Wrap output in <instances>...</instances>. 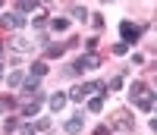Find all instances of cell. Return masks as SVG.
<instances>
[{
  "instance_id": "13",
  "label": "cell",
  "mask_w": 157,
  "mask_h": 135,
  "mask_svg": "<svg viewBox=\"0 0 157 135\" xmlns=\"http://www.w3.org/2000/svg\"><path fill=\"white\" fill-rule=\"evenodd\" d=\"M44 72H47V63H44V60H38V63H32V79H41Z\"/></svg>"
},
{
  "instance_id": "15",
  "label": "cell",
  "mask_w": 157,
  "mask_h": 135,
  "mask_svg": "<svg viewBox=\"0 0 157 135\" xmlns=\"http://www.w3.org/2000/svg\"><path fill=\"white\" fill-rule=\"evenodd\" d=\"M10 44H13V50H19V53L32 47V44H29V41H25V38H19V35H16V38H13V41H10Z\"/></svg>"
},
{
  "instance_id": "21",
  "label": "cell",
  "mask_w": 157,
  "mask_h": 135,
  "mask_svg": "<svg viewBox=\"0 0 157 135\" xmlns=\"http://www.w3.org/2000/svg\"><path fill=\"white\" fill-rule=\"evenodd\" d=\"M88 19H91L94 29H104V16H101V13H94V16H88Z\"/></svg>"
},
{
  "instance_id": "4",
  "label": "cell",
  "mask_w": 157,
  "mask_h": 135,
  "mask_svg": "<svg viewBox=\"0 0 157 135\" xmlns=\"http://www.w3.org/2000/svg\"><path fill=\"white\" fill-rule=\"evenodd\" d=\"M82 126H85L82 113H75L72 119H66V132H69V135H78V132H82Z\"/></svg>"
},
{
  "instance_id": "5",
  "label": "cell",
  "mask_w": 157,
  "mask_h": 135,
  "mask_svg": "<svg viewBox=\"0 0 157 135\" xmlns=\"http://www.w3.org/2000/svg\"><path fill=\"white\" fill-rule=\"evenodd\" d=\"M22 94H35V98H38V94H41V91H38V79H22ZM38 101H41V98H38Z\"/></svg>"
},
{
  "instance_id": "19",
  "label": "cell",
  "mask_w": 157,
  "mask_h": 135,
  "mask_svg": "<svg viewBox=\"0 0 157 135\" xmlns=\"http://www.w3.org/2000/svg\"><path fill=\"white\" fill-rule=\"evenodd\" d=\"M22 79H25L22 72H10V79H6V82H10L13 88H16V85H22Z\"/></svg>"
},
{
  "instance_id": "3",
  "label": "cell",
  "mask_w": 157,
  "mask_h": 135,
  "mask_svg": "<svg viewBox=\"0 0 157 135\" xmlns=\"http://www.w3.org/2000/svg\"><path fill=\"white\" fill-rule=\"evenodd\" d=\"M0 22H3V29H22V25H25V16H19V13H3Z\"/></svg>"
},
{
  "instance_id": "20",
  "label": "cell",
  "mask_w": 157,
  "mask_h": 135,
  "mask_svg": "<svg viewBox=\"0 0 157 135\" xmlns=\"http://www.w3.org/2000/svg\"><path fill=\"white\" fill-rule=\"evenodd\" d=\"M19 129V119H6V123H3V132H16Z\"/></svg>"
},
{
  "instance_id": "29",
  "label": "cell",
  "mask_w": 157,
  "mask_h": 135,
  "mask_svg": "<svg viewBox=\"0 0 157 135\" xmlns=\"http://www.w3.org/2000/svg\"><path fill=\"white\" fill-rule=\"evenodd\" d=\"M29 135H35V132H29Z\"/></svg>"
},
{
  "instance_id": "6",
  "label": "cell",
  "mask_w": 157,
  "mask_h": 135,
  "mask_svg": "<svg viewBox=\"0 0 157 135\" xmlns=\"http://www.w3.org/2000/svg\"><path fill=\"white\" fill-rule=\"evenodd\" d=\"M47 104H50V110L57 113V110H63V107H66V94H63V91H57V94H50V101H47Z\"/></svg>"
},
{
  "instance_id": "11",
  "label": "cell",
  "mask_w": 157,
  "mask_h": 135,
  "mask_svg": "<svg viewBox=\"0 0 157 135\" xmlns=\"http://www.w3.org/2000/svg\"><path fill=\"white\" fill-rule=\"evenodd\" d=\"M32 10H38L35 0H19V3H16V13H19V16H25V13H32Z\"/></svg>"
},
{
  "instance_id": "2",
  "label": "cell",
  "mask_w": 157,
  "mask_h": 135,
  "mask_svg": "<svg viewBox=\"0 0 157 135\" xmlns=\"http://www.w3.org/2000/svg\"><path fill=\"white\" fill-rule=\"evenodd\" d=\"M132 123H135V119H132V113H129V110H116V116H113V129L129 132V129H132Z\"/></svg>"
},
{
  "instance_id": "16",
  "label": "cell",
  "mask_w": 157,
  "mask_h": 135,
  "mask_svg": "<svg viewBox=\"0 0 157 135\" xmlns=\"http://www.w3.org/2000/svg\"><path fill=\"white\" fill-rule=\"evenodd\" d=\"M13 107H16V98H10V94H3V98H0V110H13Z\"/></svg>"
},
{
  "instance_id": "7",
  "label": "cell",
  "mask_w": 157,
  "mask_h": 135,
  "mask_svg": "<svg viewBox=\"0 0 157 135\" xmlns=\"http://www.w3.org/2000/svg\"><path fill=\"white\" fill-rule=\"evenodd\" d=\"M38 110H41V101H38V98H32L29 104L22 107V116H38Z\"/></svg>"
},
{
  "instance_id": "9",
  "label": "cell",
  "mask_w": 157,
  "mask_h": 135,
  "mask_svg": "<svg viewBox=\"0 0 157 135\" xmlns=\"http://www.w3.org/2000/svg\"><path fill=\"white\" fill-rule=\"evenodd\" d=\"M50 29H54V32H66L69 29V19L66 16H54V19H50Z\"/></svg>"
},
{
  "instance_id": "25",
  "label": "cell",
  "mask_w": 157,
  "mask_h": 135,
  "mask_svg": "<svg viewBox=\"0 0 157 135\" xmlns=\"http://www.w3.org/2000/svg\"><path fill=\"white\" fill-rule=\"evenodd\" d=\"M126 50H129V47H126L123 41H120V44H113V53H116V57H123V53H126Z\"/></svg>"
},
{
  "instance_id": "18",
  "label": "cell",
  "mask_w": 157,
  "mask_h": 135,
  "mask_svg": "<svg viewBox=\"0 0 157 135\" xmlns=\"http://www.w3.org/2000/svg\"><path fill=\"white\" fill-rule=\"evenodd\" d=\"M101 107H104V98H91L88 101V110L91 113H101Z\"/></svg>"
},
{
  "instance_id": "24",
  "label": "cell",
  "mask_w": 157,
  "mask_h": 135,
  "mask_svg": "<svg viewBox=\"0 0 157 135\" xmlns=\"http://www.w3.org/2000/svg\"><path fill=\"white\" fill-rule=\"evenodd\" d=\"M44 22H47V16H35V19H32L35 29H44Z\"/></svg>"
},
{
  "instance_id": "1",
  "label": "cell",
  "mask_w": 157,
  "mask_h": 135,
  "mask_svg": "<svg viewBox=\"0 0 157 135\" xmlns=\"http://www.w3.org/2000/svg\"><path fill=\"white\" fill-rule=\"evenodd\" d=\"M120 35H123V44L129 47V41H138L141 29H138V25H132V22H120Z\"/></svg>"
},
{
  "instance_id": "14",
  "label": "cell",
  "mask_w": 157,
  "mask_h": 135,
  "mask_svg": "<svg viewBox=\"0 0 157 135\" xmlns=\"http://www.w3.org/2000/svg\"><path fill=\"white\" fill-rule=\"evenodd\" d=\"M63 50H66V44H47V57H63Z\"/></svg>"
},
{
  "instance_id": "17",
  "label": "cell",
  "mask_w": 157,
  "mask_h": 135,
  "mask_svg": "<svg viewBox=\"0 0 157 135\" xmlns=\"http://www.w3.org/2000/svg\"><path fill=\"white\" fill-rule=\"evenodd\" d=\"M72 19H82V22H85V19H88V10H85L82 3H75V6H72Z\"/></svg>"
},
{
  "instance_id": "27",
  "label": "cell",
  "mask_w": 157,
  "mask_h": 135,
  "mask_svg": "<svg viewBox=\"0 0 157 135\" xmlns=\"http://www.w3.org/2000/svg\"><path fill=\"white\" fill-rule=\"evenodd\" d=\"M0 75H3V66H0Z\"/></svg>"
},
{
  "instance_id": "26",
  "label": "cell",
  "mask_w": 157,
  "mask_h": 135,
  "mask_svg": "<svg viewBox=\"0 0 157 135\" xmlns=\"http://www.w3.org/2000/svg\"><path fill=\"white\" fill-rule=\"evenodd\" d=\"M94 135H110V126H98V129H94Z\"/></svg>"
},
{
  "instance_id": "22",
  "label": "cell",
  "mask_w": 157,
  "mask_h": 135,
  "mask_svg": "<svg viewBox=\"0 0 157 135\" xmlns=\"http://www.w3.org/2000/svg\"><path fill=\"white\" fill-rule=\"evenodd\" d=\"M107 88H113V91H120V88H123V79H120V75H116V79H110V82H107Z\"/></svg>"
},
{
  "instance_id": "8",
  "label": "cell",
  "mask_w": 157,
  "mask_h": 135,
  "mask_svg": "<svg viewBox=\"0 0 157 135\" xmlns=\"http://www.w3.org/2000/svg\"><path fill=\"white\" fill-rule=\"evenodd\" d=\"M141 94H148V85H145V82H132V88H129V98L138 101Z\"/></svg>"
},
{
  "instance_id": "12",
  "label": "cell",
  "mask_w": 157,
  "mask_h": 135,
  "mask_svg": "<svg viewBox=\"0 0 157 135\" xmlns=\"http://www.w3.org/2000/svg\"><path fill=\"white\" fill-rule=\"evenodd\" d=\"M135 104H138V110H145V113H148L151 107H154V94H141V98H138Z\"/></svg>"
},
{
  "instance_id": "23",
  "label": "cell",
  "mask_w": 157,
  "mask_h": 135,
  "mask_svg": "<svg viewBox=\"0 0 157 135\" xmlns=\"http://www.w3.org/2000/svg\"><path fill=\"white\" fill-rule=\"evenodd\" d=\"M35 129H38V132H47V129H50V119H38Z\"/></svg>"
},
{
  "instance_id": "28",
  "label": "cell",
  "mask_w": 157,
  "mask_h": 135,
  "mask_svg": "<svg viewBox=\"0 0 157 135\" xmlns=\"http://www.w3.org/2000/svg\"><path fill=\"white\" fill-rule=\"evenodd\" d=\"M0 53H3V44H0Z\"/></svg>"
},
{
  "instance_id": "10",
  "label": "cell",
  "mask_w": 157,
  "mask_h": 135,
  "mask_svg": "<svg viewBox=\"0 0 157 135\" xmlns=\"http://www.w3.org/2000/svg\"><path fill=\"white\" fill-rule=\"evenodd\" d=\"M88 98V91H85V85H75L69 94H66V101H85Z\"/></svg>"
}]
</instances>
